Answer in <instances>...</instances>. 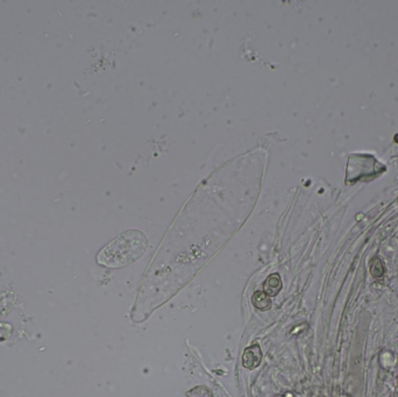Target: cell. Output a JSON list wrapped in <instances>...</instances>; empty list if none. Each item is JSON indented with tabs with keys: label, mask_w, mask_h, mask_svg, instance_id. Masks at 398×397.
Returning a JSON list of instances; mask_svg holds the SVG:
<instances>
[{
	"label": "cell",
	"mask_w": 398,
	"mask_h": 397,
	"mask_svg": "<svg viewBox=\"0 0 398 397\" xmlns=\"http://www.w3.org/2000/svg\"><path fill=\"white\" fill-rule=\"evenodd\" d=\"M147 246L148 241L143 232L125 231L99 252L97 262L108 268L128 266L141 258Z\"/></svg>",
	"instance_id": "1"
},
{
	"label": "cell",
	"mask_w": 398,
	"mask_h": 397,
	"mask_svg": "<svg viewBox=\"0 0 398 397\" xmlns=\"http://www.w3.org/2000/svg\"><path fill=\"white\" fill-rule=\"evenodd\" d=\"M261 356H262V354H261V351H260V347L257 346H251L249 348H247L246 351H244V354H243V366L249 368V370H252V368L254 367H257L259 366L260 361H261Z\"/></svg>",
	"instance_id": "2"
},
{
	"label": "cell",
	"mask_w": 398,
	"mask_h": 397,
	"mask_svg": "<svg viewBox=\"0 0 398 397\" xmlns=\"http://www.w3.org/2000/svg\"><path fill=\"white\" fill-rule=\"evenodd\" d=\"M275 286H277V287H282V284H281V279H280V276L277 275V274H275V275H270V276H269V278H268V280L265 281V283H264V291H265V294L271 295V296H272V295H276L279 291H277L276 289H275Z\"/></svg>",
	"instance_id": "3"
},
{
	"label": "cell",
	"mask_w": 398,
	"mask_h": 397,
	"mask_svg": "<svg viewBox=\"0 0 398 397\" xmlns=\"http://www.w3.org/2000/svg\"><path fill=\"white\" fill-rule=\"evenodd\" d=\"M371 271H372V274L375 276V278H380V276L383 275V272H384L383 263H382V261L379 258L373 259L372 264H371Z\"/></svg>",
	"instance_id": "4"
}]
</instances>
